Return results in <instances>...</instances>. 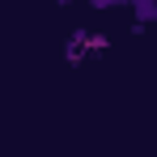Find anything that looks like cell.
I'll use <instances>...</instances> for the list:
<instances>
[{
  "label": "cell",
  "mask_w": 157,
  "mask_h": 157,
  "mask_svg": "<svg viewBox=\"0 0 157 157\" xmlns=\"http://www.w3.org/2000/svg\"><path fill=\"white\" fill-rule=\"evenodd\" d=\"M128 4L136 9V34H140V30L157 17V0H128Z\"/></svg>",
  "instance_id": "obj_1"
},
{
  "label": "cell",
  "mask_w": 157,
  "mask_h": 157,
  "mask_svg": "<svg viewBox=\"0 0 157 157\" xmlns=\"http://www.w3.org/2000/svg\"><path fill=\"white\" fill-rule=\"evenodd\" d=\"M85 47H89V51H106L110 38H106V34H85Z\"/></svg>",
  "instance_id": "obj_2"
},
{
  "label": "cell",
  "mask_w": 157,
  "mask_h": 157,
  "mask_svg": "<svg viewBox=\"0 0 157 157\" xmlns=\"http://www.w3.org/2000/svg\"><path fill=\"white\" fill-rule=\"evenodd\" d=\"M94 9H110V4H128V0H89Z\"/></svg>",
  "instance_id": "obj_3"
}]
</instances>
